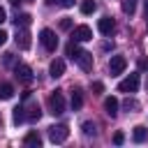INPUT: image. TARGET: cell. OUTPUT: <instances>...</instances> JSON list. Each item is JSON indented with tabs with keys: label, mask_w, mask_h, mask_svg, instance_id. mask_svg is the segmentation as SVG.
<instances>
[{
	"label": "cell",
	"mask_w": 148,
	"mask_h": 148,
	"mask_svg": "<svg viewBox=\"0 0 148 148\" xmlns=\"http://www.w3.org/2000/svg\"><path fill=\"white\" fill-rule=\"evenodd\" d=\"M49 109H51L53 116H60V113L65 111V97H62L60 90H56V92L49 95Z\"/></svg>",
	"instance_id": "1"
},
{
	"label": "cell",
	"mask_w": 148,
	"mask_h": 148,
	"mask_svg": "<svg viewBox=\"0 0 148 148\" xmlns=\"http://www.w3.org/2000/svg\"><path fill=\"white\" fill-rule=\"evenodd\" d=\"M39 42H42V46H44L46 51H56V49H58V37H56V32L49 30V28H44V30L39 32Z\"/></svg>",
	"instance_id": "2"
},
{
	"label": "cell",
	"mask_w": 148,
	"mask_h": 148,
	"mask_svg": "<svg viewBox=\"0 0 148 148\" xmlns=\"http://www.w3.org/2000/svg\"><path fill=\"white\" fill-rule=\"evenodd\" d=\"M67 136H69V127L67 125H53V127H49V139L53 143H62V141H67Z\"/></svg>",
	"instance_id": "3"
},
{
	"label": "cell",
	"mask_w": 148,
	"mask_h": 148,
	"mask_svg": "<svg viewBox=\"0 0 148 148\" xmlns=\"http://www.w3.org/2000/svg\"><path fill=\"white\" fill-rule=\"evenodd\" d=\"M120 92H136L139 90V74H127L120 83H118Z\"/></svg>",
	"instance_id": "4"
},
{
	"label": "cell",
	"mask_w": 148,
	"mask_h": 148,
	"mask_svg": "<svg viewBox=\"0 0 148 148\" xmlns=\"http://www.w3.org/2000/svg\"><path fill=\"white\" fill-rule=\"evenodd\" d=\"M125 67H127V60H125V56H113V58L109 60V74H111V76H116V74H123V72H125Z\"/></svg>",
	"instance_id": "5"
},
{
	"label": "cell",
	"mask_w": 148,
	"mask_h": 148,
	"mask_svg": "<svg viewBox=\"0 0 148 148\" xmlns=\"http://www.w3.org/2000/svg\"><path fill=\"white\" fill-rule=\"evenodd\" d=\"M88 39H92V30L88 28V25H76L74 30H72V42H88Z\"/></svg>",
	"instance_id": "6"
},
{
	"label": "cell",
	"mask_w": 148,
	"mask_h": 148,
	"mask_svg": "<svg viewBox=\"0 0 148 148\" xmlns=\"http://www.w3.org/2000/svg\"><path fill=\"white\" fill-rule=\"evenodd\" d=\"M14 76L21 81V83H30L32 81V69L28 65H16L14 67Z\"/></svg>",
	"instance_id": "7"
},
{
	"label": "cell",
	"mask_w": 148,
	"mask_h": 148,
	"mask_svg": "<svg viewBox=\"0 0 148 148\" xmlns=\"http://www.w3.org/2000/svg\"><path fill=\"white\" fill-rule=\"evenodd\" d=\"M97 30H99L102 35H111V32L116 30V21H113L111 16H104V18H99V23H97Z\"/></svg>",
	"instance_id": "8"
},
{
	"label": "cell",
	"mask_w": 148,
	"mask_h": 148,
	"mask_svg": "<svg viewBox=\"0 0 148 148\" xmlns=\"http://www.w3.org/2000/svg\"><path fill=\"white\" fill-rule=\"evenodd\" d=\"M16 46H18V49H23V51H28V49H30V32H28L25 28H21V30L16 32Z\"/></svg>",
	"instance_id": "9"
},
{
	"label": "cell",
	"mask_w": 148,
	"mask_h": 148,
	"mask_svg": "<svg viewBox=\"0 0 148 148\" xmlns=\"http://www.w3.org/2000/svg\"><path fill=\"white\" fill-rule=\"evenodd\" d=\"M49 74H51L53 79L62 76V74H65V60H60V58L51 60V65H49Z\"/></svg>",
	"instance_id": "10"
},
{
	"label": "cell",
	"mask_w": 148,
	"mask_h": 148,
	"mask_svg": "<svg viewBox=\"0 0 148 148\" xmlns=\"http://www.w3.org/2000/svg\"><path fill=\"white\" fill-rule=\"evenodd\" d=\"M104 111H106V116L116 118V116H118V99H116V97H106V99H104Z\"/></svg>",
	"instance_id": "11"
},
{
	"label": "cell",
	"mask_w": 148,
	"mask_h": 148,
	"mask_svg": "<svg viewBox=\"0 0 148 148\" xmlns=\"http://www.w3.org/2000/svg\"><path fill=\"white\" fill-rule=\"evenodd\" d=\"M76 62L81 65V69H86V72H88V69L92 67V56H90L88 51H81V53H79V58H76Z\"/></svg>",
	"instance_id": "12"
},
{
	"label": "cell",
	"mask_w": 148,
	"mask_h": 148,
	"mask_svg": "<svg viewBox=\"0 0 148 148\" xmlns=\"http://www.w3.org/2000/svg\"><path fill=\"white\" fill-rule=\"evenodd\" d=\"M69 104H72V109H74V111H79V109L83 106V92H81L79 88H74V90H72V99H69Z\"/></svg>",
	"instance_id": "13"
},
{
	"label": "cell",
	"mask_w": 148,
	"mask_h": 148,
	"mask_svg": "<svg viewBox=\"0 0 148 148\" xmlns=\"http://www.w3.org/2000/svg\"><path fill=\"white\" fill-rule=\"evenodd\" d=\"M132 139H134L136 143L146 141V139H148V130H146L143 125H136V127H134V132H132Z\"/></svg>",
	"instance_id": "14"
},
{
	"label": "cell",
	"mask_w": 148,
	"mask_h": 148,
	"mask_svg": "<svg viewBox=\"0 0 148 148\" xmlns=\"http://www.w3.org/2000/svg\"><path fill=\"white\" fill-rule=\"evenodd\" d=\"M23 143H25V146H42V139H39L37 132H28V134L23 136Z\"/></svg>",
	"instance_id": "15"
},
{
	"label": "cell",
	"mask_w": 148,
	"mask_h": 148,
	"mask_svg": "<svg viewBox=\"0 0 148 148\" xmlns=\"http://www.w3.org/2000/svg\"><path fill=\"white\" fill-rule=\"evenodd\" d=\"M14 97V86L12 83H0V99H12Z\"/></svg>",
	"instance_id": "16"
},
{
	"label": "cell",
	"mask_w": 148,
	"mask_h": 148,
	"mask_svg": "<svg viewBox=\"0 0 148 148\" xmlns=\"http://www.w3.org/2000/svg\"><path fill=\"white\" fill-rule=\"evenodd\" d=\"M30 18H32L30 14H16V16H14V25H16V28H25V25L30 23Z\"/></svg>",
	"instance_id": "17"
},
{
	"label": "cell",
	"mask_w": 148,
	"mask_h": 148,
	"mask_svg": "<svg viewBox=\"0 0 148 148\" xmlns=\"http://www.w3.org/2000/svg\"><path fill=\"white\" fill-rule=\"evenodd\" d=\"M25 118H28L25 109H23V106H16V109H14V125H21Z\"/></svg>",
	"instance_id": "18"
},
{
	"label": "cell",
	"mask_w": 148,
	"mask_h": 148,
	"mask_svg": "<svg viewBox=\"0 0 148 148\" xmlns=\"http://www.w3.org/2000/svg\"><path fill=\"white\" fill-rule=\"evenodd\" d=\"M95 9H97V2H95V0H83V2H81V12H83V14H92Z\"/></svg>",
	"instance_id": "19"
},
{
	"label": "cell",
	"mask_w": 148,
	"mask_h": 148,
	"mask_svg": "<svg viewBox=\"0 0 148 148\" xmlns=\"http://www.w3.org/2000/svg\"><path fill=\"white\" fill-rule=\"evenodd\" d=\"M79 53H81V49L76 46V42H69V44H67V56H69L72 60H76V58H79Z\"/></svg>",
	"instance_id": "20"
},
{
	"label": "cell",
	"mask_w": 148,
	"mask_h": 148,
	"mask_svg": "<svg viewBox=\"0 0 148 148\" xmlns=\"http://www.w3.org/2000/svg\"><path fill=\"white\" fill-rule=\"evenodd\" d=\"M123 12L132 16V14L136 12V0H125V2H123Z\"/></svg>",
	"instance_id": "21"
},
{
	"label": "cell",
	"mask_w": 148,
	"mask_h": 148,
	"mask_svg": "<svg viewBox=\"0 0 148 148\" xmlns=\"http://www.w3.org/2000/svg\"><path fill=\"white\" fill-rule=\"evenodd\" d=\"M42 111H39V104H32L30 106V113H28V120H39Z\"/></svg>",
	"instance_id": "22"
},
{
	"label": "cell",
	"mask_w": 148,
	"mask_h": 148,
	"mask_svg": "<svg viewBox=\"0 0 148 148\" xmlns=\"http://www.w3.org/2000/svg\"><path fill=\"white\" fill-rule=\"evenodd\" d=\"M81 127H83V134H88V136H95V134H97V130H95L92 123H83Z\"/></svg>",
	"instance_id": "23"
},
{
	"label": "cell",
	"mask_w": 148,
	"mask_h": 148,
	"mask_svg": "<svg viewBox=\"0 0 148 148\" xmlns=\"http://www.w3.org/2000/svg\"><path fill=\"white\" fill-rule=\"evenodd\" d=\"M46 5H60V7H74V0H46Z\"/></svg>",
	"instance_id": "24"
},
{
	"label": "cell",
	"mask_w": 148,
	"mask_h": 148,
	"mask_svg": "<svg viewBox=\"0 0 148 148\" xmlns=\"http://www.w3.org/2000/svg\"><path fill=\"white\" fill-rule=\"evenodd\" d=\"M60 28H62V30H69V28H72V18H67V16L60 18Z\"/></svg>",
	"instance_id": "25"
},
{
	"label": "cell",
	"mask_w": 148,
	"mask_h": 148,
	"mask_svg": "<svg viewBox=\"0 0 148 148\" xmlns=\"http://www.w3.org/2000/svg\"><path fill=\"white\" fill-rule=\"evenodd\" d=\"M123 141H125V136H123V132H116V134H113V143H118V146H120Z\"/></svg>",
	"instance_id": "26"
},
{
	"label": "cell",
	"mask_w": 148,
	"mask_h": 148,
	"mask_svg": "<svg viewBox=\"0 0 148 148\" xmlns=\"http://www.w3.org/2000/svg\"><path fill=\"white\" fill-rule=\"evenodd\" d=\"M92 90H95V92H102V90H104V83H102V81H95V83H92Z\"/></svg>",
	"instance_id": "27"
},
{
	"label": "cell",
	"mask_w": 148,
	"mask_h": 148,
	"mask_svg": "<svg viewBox=\"0 0 148 148\" xmlns=\"http://www.w3.org/2000/svg\"><path fill=\"white\" fill-rule=\"evenodd\" d=\"M9 62H12V53H5L2 56V65H9Z\"/></svg>",
	"instance_id": "28"
},
{
	"label": "cell",
	"mask_w": 148,
	"mask_h": 148,
	"mask_svg": "<svg viewBox=\"0 0 148 148\" xmlns=\"http://www.w3.org/2000/svg\"><path fill=\"white\" fill-rule=\"evenodd\" d=\"M7 37H9V35H7V32H5V30H0V46H2V44H5V42H7Z\"/></svg>",
	"instance_id": "29"
},
{
	"label": "cell",
	"mask_w": 148,
	"mask_h": 148,
	"mask_svg": "<svg viewBox=\"0 0 148 148\" xmlns=\"http://www.w3.org/2000/svg\"><path fill=\"white\" fill-rule=\"evenodd\" d=\"M7 21V12H5V7H0V23H5Z\"/></svg>",
	"instance_id": "30"
},
{
	"label": "cell",
	"mask_w": 148,
	"mask_h": 148,
	"mask_svg": "<svg viewBox=\"0 0 148 148\" xmlns=\"http://www.w3.org/2000/svg\"><path fill=\"white\" fill-rule=\"evenodd\" d=\"M125 106H127V109H136L139 104H136V102H130V99H127V102H125Z\"/></svg>",
	"instance_id": "31"
},
{
	"label": "cell",
	"mask_w": 148,
	"mask_h": 148,
	"mask_svg": "<svg viewBox=\"0 0 148 148\" xmlns=\"http://www.w3.org/2000/svg\"><path fill=\"white\" fill-rule=\"evenodd\" d=\"M141 67H143V69H148V60H141Z\"/></svg>",
	"instance_id": "32"
},
{
	"label": "cell",
	"mask_w": 148,
	"mask_h": 148,
	"mask_svg": "<svg viewBox=\"0 0 148 148\" xmlns=\"http://www.w3.org/2000/svg\"><path fill=\"white\" fill-rule=\"evenodd\" d=\"M9 2H12L14 7H18V5H21V0H9Z\"/></svg>",
	"instance_id": "33"
},
{
	"label": "cell",
	"mask_w": 148,
	"mask_h": 148,
	"mask_svg": "<svg viewBox=\"0 0 148 148\" xmlns=\"http://www.w3.org/2000/svg\"><path fill=\"white\" fill-rule=\"evenodd\" d=\"M146 14H148V0H146Z\"/></svg>",
	"instance_id": "34"
},
{
	"label": "cell",
	"mask_w": 148,
	"mask_h": 148,
	"mask_svg": "<svg viewBox=\"0 0 148 148\" xmlns=\"http://www.w3.org/2000/svg\"><path fill=\"white\" fill-rule=\"evenodd\" d=\"M0 125H2V116H0Z\"/></svg>",
	"instance_id": "35"
},
{
	"label": "cell",
	"mask_w": 148,
	"mask_h": 148,
	"mask_svg": "<svg viewBox=\"0 0 148 148\" xmlns=\"http://www.w3.org/2000/svg\"><path fill=\"white\" fill-rule=\"evenodd\" d=\"M146 23H148V14H146Z\"/></svg>",
	"instance_id": "36"
}]
</instances>
